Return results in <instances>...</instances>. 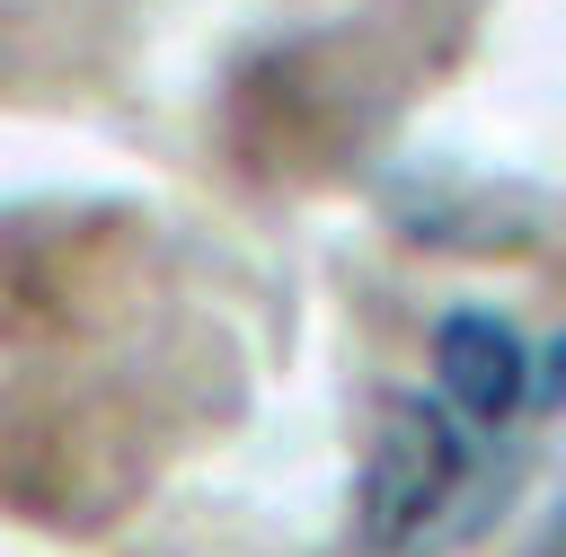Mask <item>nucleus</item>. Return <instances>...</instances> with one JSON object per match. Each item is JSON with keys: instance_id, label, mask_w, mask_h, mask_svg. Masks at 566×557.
I'll return each mask as SVG.
<instances>
[{"instance_id": "f257e3e1", "label": "nucleus", "mask_w": 566, "mask_h": 557, "mask_svg": "<svg viewBox=\"0 0 566 557\" xmlns=\"http://www.w3.org/2000/svg\"><path fill=\"white\" fill-rule=\"evenodd\" d=\"M469 486V424L442 398H389L371 460H363V539L407 548L424 539Z\"/></svg>"}, {"instance_id": "f03ea898", "label": "nucleus", "mask_w": 566, "mask_h": 557, "mask_svg": "<svg viewBox=\"0 0 566 557\" xmlns=\"http://www.w3.org/2000/svg\"><path fill=\"white\" fill-rule=\"evenodd\" d=\"M433 398L469 433H495V424L531 416V336L495 309H451L433 327Z\"/></svg>"}, {"instance_id": "7ed1b4c3", "label": "nucleus", "mask_w": 566, "mask_h": 557, "mask_svg": "<svg viewBox=\"0 0 566 557\" xmlns=\"http://www.w3.org/2000/svg\"><path fill=\"white\" fill-rule=\"evenodd\" d=\"M531 407H566V336L531 345Z\"/></svg>"}]
</instances>
